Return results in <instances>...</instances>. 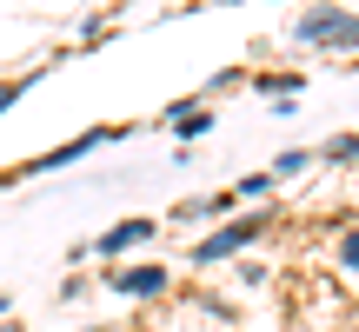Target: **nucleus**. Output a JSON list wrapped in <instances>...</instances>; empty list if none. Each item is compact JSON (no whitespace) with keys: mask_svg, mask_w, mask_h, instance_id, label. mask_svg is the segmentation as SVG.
I'll return each mask as SVG.
<instances>
[{"mask_svg":"<svg viewBox=\"0 0 359 332\" xmlns=\"http://www.w3.org/2000/svg\"><path fill=\"white\" fill-rule=\"evenodd\" d=\"M13 100H20V80H0V113H7Z\"/></svg>","mask_w":359,"mask_h":332,"instance_id":"nucleus-9","label":"nucleus"},{"mask_svg":"<svg viewBox=\"0 0 359 332\" xmlns=\"http://www.w3.org/2000/svg\"><path fill=\"white\" fill-rule=\"evenodd\" d=\"M147 233H154V219H127V226H114V233H100V253H127V246H140Z\"/></svg>","mask_w":359,"mask_h":332,"instance_id":"nucleus-4","label":"nucleus"},{"mask_svg":"<svg viewBox=\"0 0 359 332\" xmlns=\"http://www.w3.org/2000/svg\"><path fill=\"white\" fill-rule=\"evenodd\" d=\"M114 293H133V299L167 293V266H127V272H114Z\"/></svg>","mask_w":359,"mask_h":332,"instance_id":"nucleus-3","label":"nucleus"},{"mask_svg":"<svg viewBox=\"0 0 359 332\" xmlns=\"http://www.w3.org/2000/svg\"><path fill=\"white\" fill-rule=\"evenodd\" d=\"M259 233H266V213H259V219H240V226L213 233V240H200V253H193V259H200V266H213V259L240 253V246H246V240H259Z\"/></svg>","mask_w":359,"mask_h":332,"instance_id":"nucleus-2","label":"nucleus"},{"mask_svg":"<svg viewBox=\"0 0 359 332\" xmlns=\"http://www.w3.org/2000/svg\"><path fill=\"white\" fill-rule=\"evenodd\" d=\"M306 166H313V153H299V146H293V153L273 160V179H293V173H306Z\"/></svg>","mask_w":359,"mask_h":332,"instance_id":"nucleus-6","label":"nucleus"},{"mask_svg":"<svg viewBox=\"0 0 359 332\" xmlns=\"http://www.w3.org/2000/svg\"><path fill=\"white\" fill-rule=\"evenodd\" d=\"M333 160L339 166H359V133H353V140H333Z\"/></svg>","mask_w":359,"mask_h":332,"instance_id":"nucleus-7","label":"nucleus"},{"mask_svg":"<svg viewBox=\"0 0 359 332\" xmlns=\"http://www.w3.org/2000/svg\"><path fill=\"white\" fill-rule=\"evenodd\" d=\"M293 40H326V47H359V13H339V7H313L293 20Z\"/></svg>","mask_w":359,"mask_h":332,"instance_id":"nucleus-1","label":"nucleus"},{"mask_svg":"<svg viewBox=\"0 0 359 332\" xmlns=\"http://www.w3.org/2000/svg\"><path fill=\"white\" fill-rule=\"evenodd\" d=\"M173 127L180 133H206V127H213V113H200V106H173Z\"/></svg>","mask_w":359,"mask_h":332,"instance_id":"nucleus-5","label":"nucleus"},{"mask_svg":"<svg viewBox=\"0 0 359 332\" xmlns=\"http://www.w3.org/2000/svg\"><path fill=\"white\" fill-rule=\"evenodd\" d=\"M339 259H346V272H359V233H346V240H339Z\"/></svg>","mask_w":359,"mask_h":332,"instance_id":"nucleus-8","label":"nucleus"},{"mask_svg":"<svg viewBox=\"0 0 359 332\" xmlns=\"http://www.w3.org/2000/svg\"><path fill=\"white\" fill-rule=\"evenodd\" d=\"M0 332H20V326H0Z\"/></svg>","mask_w":359,"mask_h":332,"instance_id":"nucleus-10","label":"nucleus"},{"mask_svg":"<svg viewBox=\"0 0 359 332\" xmlns=\"http://www.w3.org/2000/svg\"><path fill=\"white\" fill-rule=\"evenodd\" d=\"M0 312H7V299H0Z\"/></svg>","mask_w":359,"mask_h":332,"instance_id":"nucleus-11","label":"nucleus"}]
</instances>
